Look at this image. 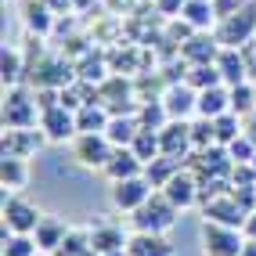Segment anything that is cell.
Listing matches in <instances>:
<instances>
[{
    "label": "cell",
    "instance_id": "44dd1931",
    "mask_svg": "<svg viewBox=\"0 0 256 256\" xmlns=\"http://www.w3.org/2000/svg\"><path fill=\"white\" fill-rule=\"evenodd\" d=\"M130 256H174V246L166 242V234H148V231H134L126 242Z\"/></svg>",
    "mask_w": 256,
    "mask_h": 256
},
{
    "label": "cell",
    "instance_id": "f35d334b",
    "mask_svg": "<svg viewBox=\"0 0 256 256\" xmlns=\"http://www.w3.org/2000/svg\"><path fill=\"white\" fill-rule=\"evenodd\" d=\"M242 231H246V238H256V213H249V216H246Z\"/></svg>",
    "mask_w": 256,
    "mask_h": 256
},
{
    "label": "cell",
    "instance_id": "6da1fadb",
    "mask_svg": "<svg viewBox=\"0 0 256 256\" xmlns=\"http://www.w3.org/2000/svg\"><path fill=\"white\" fill-rule=\"evenodd\" d=\"M177 213L180 210L166 198V192H152V198L144 202V206L130 213V228L134 231H148V234H166L177 224Z\"/></svg>",
    "mask_w": 256,
    "mask_h": 256
},
{
    "label": "cell",
    "instance_id": "52a82bcc",
    "mask_svg": "<svg viewBox=\"0 0 256 256\" xmlns=\"http://www.w3.org/2000/svg\"><path fill=\"white\" fill-rule=\"evenodd\" d=\"M40 210L32 206L29 198H22L18 192H11L8 198H4V228L8 231H18V234H32L36 231V224H40Z\"/></svg>",
    "mask_w": 256,
    "mask_h": 256
},
{
    "label": "cell",
    "instance_id": "603a6c76",
    "mask_svg": "<svg viewBox=\"0 0 256 256\" xmlns=\"http://www.w3.org/2000/svg\"><path fill=\"white\" fill-rule=\"evenodd\" d=\"M184 162H188V159H180V156H159V159H152V162L144 166V177L152 180V188H166V184L184 170Z\"/></svg>",
    "mask_w": 256,
    "mask_h": 256
},
{
    "label": "cell",
    "instance_id": "9a60e30c",
    "mask_svg": "<svg viewBox=\"0 0 256 256\" xmlns=\"http://www.w3.org/2000/svg\"><path fill=\"white\" fill-rule=\"evenodd\" d=\"M159 192H166V198L174 202L177 210H192V206H198V177H195L188 166H184L166 188H159Z\"/></svg>",
    "mask_w": 256,
    "mask_h": 256
},
{
    "label": "cell",
    "instance_id": "4fadbf2b",
    "mask_svg": "<svg viewBox=\"0 0 256 256\" xmlns=\"http://www.w3.org/2000/svg\"><path fill=\"white\" fill-rule=\"evenodd\" d=\"M220 50H224V47H220L216 32H213V29H206V32H195V36L180 47V58H184L188 65H216Z\"/></svg>",
    "mask_w": 256,
    "mask_h": 256
},
{
    "label": "cell",
    "instance_id": "ee69618b",
    "mask_svg": "<svg viewBox=\"0 0 256 256\" xmlns=\"http://www.w3.org/2000/svg\"><path fill=\"white\" fill-rule=\"evenodd\" d=\"M252 54H256V50H252ZM252 76H256V72H252Z\"/></svg>",
    "mask_w": 256,
    "mask_h": 256
},
{
    "label": "cell",
    "instance_id": "ab89813d",
    "mask_svg": "<svg viewBox=\"0 0 256 256\" xmlns=\"http://www.w3.org/2000/svg\"><path fill=\"white\" fill-rule=\"evenodd\" d=\"M242 256H256V238H246V246H242Z\"/></svg>",
    "mask_w": 256,
    "mask_h": 256
},
{
    "label": "cell",
    "instance_id": "8992f818",
    "mask_svg": "<svg viewBox=\"0 0 256 256\" xmlns=\"http://www.w3.org/2000/svg\"><path fill=\"white\" fill-rule=\"evenodd\" d=\"M112 148H116V144L105 138V134H76V141H72V159H76L80 166H87V170H105Z\"/></svg>",
    "mask_w": 256,
    "mask_h": 256
},
{
    "label": "cell",
    "instance_id": "1f68e13d",
    "mask_svg": "<svg viewBox=\"0 0 256 256\" xmlns=\"http://www.w3.org/2000/svg\"><path fill=\"white\" fill-rule=\"evenodd\" d=\"M40 246L32 234H18V231H8L4 228V256H36Z\"/></svg>",
    "mask_w": 256,
    "mask_h": 256
},
{
    "label": "cell",
    "instance_id": "5bb4252c",
    "mask_svg": "<svg viewBox=\"0 0 256 256\" xmlns=\"http://www.w3.org/2000/svg\"><path fill=\"white\" fill-rule=\"evenodd\" d=\"M162 105L170 112V119H192L198 112V90L188 83H170L162 90Z\"/></svg>",
    "mask_w": 256,
    "mask_h": 256
},
{
    "label": "cell",
    "instance_id": "836d02e7",
    "mask_svg": "<svg viewBox=\"0 0 256 256\" xmlns=\"http://www.w3.org/2000/svg\"><path fill=\"white\" fill-rule=\"evenodd\" d=\"M213 126H216V144H231V141L242 138V116H234L231 108L224 116H216Z\"/></svg>",
    "mask_w": 256,
    "mask_h": 256
},
{
    "label": "cell",
    "instance_id": "d6986e66",
    "mask_svg": "<svg viewBox=\"0 0 256 256\" xmlns=\"http://www.w3.org/2000/svg\"><path fill=\"white\" fill-rule=\"evenodd\" d=\"M29 76V62H26V50L22 47H4V54H0V80H4V90L8 87H18L26 83Z\"/></svg>",
    "mask_w": 256,
    "mask_h": 256
},
{
    "label": "cell",
    "instance_id": "f6af8a7d",
    "mask_svg": "<svg viewBox=\"0 0 256 256\" xmlns=\"http://www.w3.org/2000/svg\"><path fill=\"white\" fill-rule=\"evenodd\" d=\"M252 83H256V76H252Z\"/></svg>",
    "mask_w": 256,
    "mask_h": 256
},
{
    "label": "cell",
    "instance_id": "4316f807",
    "mask_svg": "<svg viewBox=\"0 0 256 256\" xmlns=\"http://www.w3.org/2000/svg\"><path fill=\"white\" fill-rule=\"evenodd\" d=\"M138 130H141L138 116H112V119H108V130H105V138H108L116 148H130L134 138H138Z\"/></svg>",
    "mask_w": 256,
    "mask_h": 256
},
{
    "label": "cell",
    "instance_id": "ffe728a7",
    "mask_svg": "<svg viewBox=\"0 0 256 256\" xmlns=\"http://www.w3.org/2000/svg\"><path fill=\"white\" fill-rule=\"evenodd\" d=\"M65 234H69V224H65L62 216H40L36 231H32V238H36L40 252H54V249L65 242Z\"/></svg>",
    "mask_w": 256,
    "mask_h": 256
},
{
    "label": "cell",
    "instance_id": "2e32d148",
    "mask_svg": "<svg viewBox=\"0 0 256 256\" xmlns=\"http://www.w3.org/2000/svg\"><path fill=\"white\" fill-rule=\"evenodd\" d=\"M47 141V134L40 126H29V130H8L4 126V156H22L29 159L32 152H40Z\"/></svg>",
    "mask_w": 256,
    "mask_h": 256
},
{
    "label": "cell",
    "instance_id": "f546056e",
    "mask_svg": "<svg viewBox=\"0 0 256 256\" xmlns=\"http://www.w3.org/2000/svg\"><path fill=\"white\" fill-rule=\"evenodd\" d=\"M228 90H231V112H234V116L256 112V83H252V80L234 83V87H228Z\"/></svg>",
    "mask_w": 256,
    "mask_h": 256
},
{
    "label": "cell",
    "instance_id": "83f0119b",
    "mask_svg": "<svg viewBox=\"0 0 256 256\" xmlns=\"http://www.w3.org/2000/svg\"><path fill=\"white\" fill-rule=\"evenodd\" d=\"M50 256H98L94 246H90V228H69L65 242L50 252Z\"/></svg>",
    "mask_w": 256,
    "mask_h": 256
},
{
    "label": "cell",
    "instance_id": "cb8c5ba5",
    "mask_svg": "<svg viewBox=\"0 0 256 256\" xmlns=\"http://www.w3.org/2000/svg\"><path fill=\"white\" fill-rule=\"evenodd\" d=\"M0 180H4V192H22L29 184V159L4 156L0 159Z\"/></svg>",
    "mask_w": 256,
    "mask_h": 256
},
{
    "label": "cell",
    "instance_id": "74e56055",
    "mask_svg": "<svg viewBox=\"0 0 256 256\" xmlns=\"http://www.w3.org/2000/svg\"><path fill=\"white\" fill-rule=\"evenodd\" d=\"M156 11L162 14V18H180L184 0H156Z\"/></svg>",
    "mask_w": 256,
    "mask_h": 256
},
{
    "label": "cell",
    "instance_id": "7c38bea8",
    "mask_svg": "<svg viewBox=\"0 0 256 256\" xmlns=\"http://www.w3.org/2000/svg\"><path fill=\"white\" fill-rule=\"evenodd\" d=\"M202 216H206V220H213V224L242 228L249 213H246L242 206H238L234 192H228V195H216V198H210V202H202Z\"/></svg>",
    "mask_w": 256,
    "mask_h": 256
},
{
    "label": "cell",
    "instance_id": "f1b7e54d",
    "mask_svg": "<svg viewBox=\"0 0 256 256\" xmlns=\"http://www.w3.org/2000/svg\"><path fill=\"white\" fill-rule=\"evenodd\" d=\"M130 148H134V156H138V159H141V162L148 166L152 159H159V156H162V144H159V130H148V126H141Z\"/></svg>",
    "mask_w": 256,
    "mask_h": 256
},
{
    "label": "cell",
    "instance_id": "ba28073f",
    "mask_svg": "<svg viewBox=\"0 0 256 256\" xmlns=\"http://www.w3.org/2000/svg\"><path fill=\"white\" fill-rule=\"evenodd\" d=\"M152 198V180L141 174V177H126V180H116L112 184V206L123 210V213H134L141 210L144 202Z\"/></svg>",
    "mask_w": 256,
    "mask_h": 256
},
{
    "label": "cell",
    "instance_id": "8fae6325",
    "mask_svg": "<svg viewBox=\"0 0 256 256\" xmlns=\"http://www.w3.org/2000/svg\"><path fill=\"white\" fill-rule=\"evenodd\" d=\"M40 130L47 134V141H76V112H69L65 105H54V108H47L40 112Z\"/></svg>",
    "mask_w": 256,
    "mask_h": 256
},
{
    "label": "cell",
    "instance_id": "277c9868",
    "mask_svg": "<svg viewBox=\"0 0 256 256\" xmlns=\"http://www.w3.org/2000/svg\"><path fill=\"white\" fill-rule=\"evenodd\" d=\"M213 32H216L220 47H249V44H256V0H249V4L238 14H231V18H220L213 26Z\"/></svg>",
    "mask_w": 256,
    "mask_h": 256
},
{
    "label": "cell",
    "instance_id": "e575fe53",
    "mask_svg": "<svg viewBox=\"0 0 256 256\" xmlns=\"http://www.w3.org/2000/svg\"><path fill=\"white\" fill-rule=\"evenodd\" d=\"M192 144H195V152H202V148L216 144V126H213V119L198 116L195 123H192Z\"/></svg>",
    "mask_w": 256,
    "mask_h": 256
},
{
    "label": "cell",
    "instance_id": "ac0fdd59",
    "mask_svg": "<svg viewBox=\"0 0 256 256\" xmlns=\"http://www.w3.org/2000/svg\"><path fill=\"white\" fill-rule=\"evenodd\" d=\"M22 22H26L29 32H36V36H47V32L58 26V14L50 11L47 0H26V4H22Z\"/></svg>",
    "mask_w": 256,
    "mask_h": 256
},
{
    "label": "cell",
    "instance_id": "d4e9b609",
    "mask_svg": "<svg viewBox=\"0 0 256 256\" xmlns=\"http://www.w3.org/2000/svg\"><path fill=\"white\" fill-rule=\"evenodd\" d=\"M108 119H112V112L101 105V101H90V105H83L76 112V126H80V134H105Z\"/></svg>",
    "mask_w": 256,
    "mask_h": 256
},
{
    "label": "cell",
    "instance_id": "8d00e7d4",
    "mask_svg": "<svg viewBox=\"0 0 256 256\" xmlns=\"http://www.w3.org/2000/svg\"><path fill=\"white\" fill-rule=\"evenodd\" d=\"M249 4V0H213V11H216V22L220 18H231V14H238Z\"/></svg>",
    "mask_w": 256,
    "mask_h": 256
},
{
    "label": "cell",
    "instance_id": "7a4b0ae2",
    "mask_svg": "<svg viewBox=\"0 0 256 256\" xmlns=\"http://www.w3.org/2000/svg\"><path fill=\"white\" fill-rule=\"evenodd\" d=\"M4 126L8 130H29L40 126V105L32 87H8L4 90Z\"/></svg>",
    "mask_w": 256,
    "mask_h": 256
},
{
    "label": "cell",
    "instance_id": "9c48e42d",
    "mask_svg": "<svg viewBox=\"0 0 256 256\" xmlns=\"http://www.w3.org/2000/svg\"><path fill=\"white\" fill-rule=\"evenodd\" d=\"M126 231H123V224L119 220H112V216H98L94 224H90V246H94V252L98 256H105V252H116V249H126Z\"/></svg>",
    "mask_w": 256,
    "mask_h": 256
},
{
    "label": "cell",
    "instance_id": "60d3db41",
    "mask_svg": "<svg viewBox=\"0 0 256 256\" xmlns=\"http://www.w3.org/2000/svg\"><path fill=\"white\" fill-rule=\"evenodd\" d=\"M105 256H130L126 249H116V252H105Z\"/></svg>",
    "mask_w": 256,
    "mask_h": 256
},
{
    "label": "cell",
    "instance_id": "b9f144b4",
    "mask_svg": "<svg viewBox=\"0 0 256 256\" xmlns=\"http://www.w3.org/2000/svg\"><path fill=\"white\" fill-rule=\"evenodd\" d=\"M252 170H256V156H252Z\"/></svg>",
    "mask_w": 256,
    "mask_h": 256
},
{
    "label": "cell",
    "instance_id": "5b68a950",
    "mask_svg": "<svg viewBox=\"0 0 256 256\" xmlns=\"http://www.w3.org/2000/svg\"><path fill=\"white\" fill-rule=\"evenodd\" d=\"M198 238H202V252L206 256H242V246H246V231L242 228L213 224V220L202 224Z\"/></svg>",
    "mask_w": 256,
    "mask_h": 256
},
{
    "label": "cell",
    "instance_id": "484cf974",
    "mask_svg": "<svg viewBox=\"0 0 256 256\" xmlns=\"http://www.w3.org/2000/svg\"><path fill=\"white\" fill-rule=\"evenodd\" d=\"M180 18L198 29V32H206L216 26V11H213V0H184V11H180Z\"/></svg>",
    "mask_w": 256,
    "mask_h": 256
},
{
    "label": "cell",
    "instance_id": "d590c367",
    "mask_svg": "<svg viewBox=\"0 0 256 256\" xmlns=\"http://www.w3.org/2000/svg\"><path fill=\"white\" fill-rule=\"evenodd\" d=\"M228 152H231L234 166H238V162H252V156H256V141L242 134V138H238V141H231V144H228Z\"/></svg>",
    "mask_w": 256,
    "mask_h": 256
},
{
    "label": "cell",
    "instance_id": "e0dca14e",
    "mask_svg": "<svg viewBox=\"0 0 256 256\" xmlns=\"http://www.w3.org/2000/svg\"><path fill=\"white\" fill-rule=\"evenodd\" d=\"M101 174L116 184V180H126V177H141L144 174V162L134 156V148H112V156H108V162H105Z\"/></svg>",
    "mask_w": 256,
    "mask_h": 256
},
{
    "label": "cell",
    "instance_id": "3957f363",
    "mask_svg": "<svg viewBox=\"0 0 256 256\" xmlns=\"http://www.w3.org/2000/svg\"><path fill=\"white\" fill-rule=\"evenodd\" d=\"M29 87H69V83H76V62L72 58H65V54H44L36 65L29 69L26 76Z\"/></svg>",
    "mask_w": 256,
    "mask_h": 256
},
{
    "label": "cell",
    "instance_id": "d6a6232c",
    "mask_svg": "<svg viewBox=\"0 0 256 256\" xmlns=\"http://www.w3.org/2000/svg\"><path fill=\"white\" fill-rule=\"evenodd\" d=\"M184 83H188V87H195V90H206V87H216V83H224V80H220L216 65H188Z\"/></svg>",
    "mask_w": 256,
    "mask_h": 256
},
{
    "label": "cell",
    "instance_id": "30bf717a",
    "mask_svg": "<svg viewBox=\"0 0 256 256\" xmlns=\"http://www.w3.org/2000/svg\"><path fill=\"white\" fill-rule=\"evenodd\" d=\"M159 144H162V156L188 159L195 152V144H192V119H170V123L159 130Z\"/></svg>",
    "mask_w": 256,
    "mask_h": 256
},
{
    "label": "cell",
    "instance_id": "4dcf8cb0",
    "mask_svg": "<svg viewBox=\"0 0 256 256\" xmlns=\"http://www.w3.org/2000/svg\"><path fill=\"white\" fill-rule=\"evenodd\" d=\"M138 123L148 126V130H162V126L170 123V112H166V105H162V98H156V101H141Z\"/></svg>",
    "mask_w": 256,
    "mask_h": 256
},
{
    "label": "cell",
    "instance_id": "7402d4cb",
    "mask_svg": "<svg viewBox=\"0 0 256 256\" xmlns=\"http://www.w3.org/2000/svg\"><path fill=\"white\" fill-rule=\"evenodd\" d=\"M228 108H231V90H228V83H216V87L198 90V112H195V116L216 119V116H224Z\"/></svg>",
    "mask_w": 256,
    "mask_h": 256
},
{
    "label": "cell",
    "instance_id": "7bdbcfd3",
    "mask_svg": "<svg viewBox=\"0 0 256 256\" xmlns=\"http://www.w3.org/2000/svg\"><path fill=\"white\" fill-rule=\"evenodd\" d=\"M36 256H50V252H36Z\"/></svg>",
    "mask_w": 256,
    "mask_h": 256
}]
</instances>
